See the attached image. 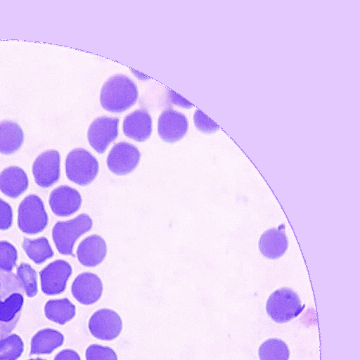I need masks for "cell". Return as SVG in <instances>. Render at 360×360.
I'll list each match as a JSON object with an SVG mask.
<instances>
[{
  "instance_id": "6da1fadb",
  "label": "cell",
  "mask_w": 360,
  "mask_h": 360,
  "mask_svg": "<svg viewBox=\"0 0 360 360\" xmlns=\"http://www.w3.org/2000/svg\"><path fill=\"white\" fill-rule=\"evenodd\" d=\"M136 84L127 76L117 74L103 84L100 101L103 108L112 112H122L131 107L138 98Z\"/></svg>"
},
{
  "instance_id": "7a4b0ae2",
  "label": "cell",
  "mask_w": 360,
  "mask_h": 360,
  "mask_svg": "<svg viewBox=\"0 0 360 360\" xmlns=\"http://www.w3.org/2000/svg\"><path fill=\"white\" fill-rule=\"evenodd\" d=\"M92 226L91 218L84 213L71 220L58 221L52 229V238L58 252L74 257L75 242L80 236L89 232Z\"/></svg>"
},
{
  "instance_id": "3957f363",
  "label": "cell",
  "mask_w": 360,
  "mask_h": 360,
  "mask_svg": "<svg viewBox=\"0 0 360 360\" xmlns=\"http://www.w3.org/2000/svg\"><path fill=\"white\" fill-rule=\"evenodd\" d=\"M99 164L96 158L84 148L72 150L65 160V173L68 179L79 185L86 186L96 178Z\"/></svg>"
},
{
  "instance_id": "277c9868",
  "label": "cell",
  "mask_w": 360,
  "mask_h": 360,
  "mask_svg": "<svg viewBox=\"0 0 360 360\" xmlns=\"http://www.w3.org/2000/svg\"><path fill=\"white\" fill-rule=\"evenodd\" d=\"M304 307L298 295L289 288H282L274 291L266 304L267 314L278 323L288 322L297 317Z\"/></svg>"
},
{
  "instance_id": "5b68a950",
  "label": "cell",
  "mask_w": 360,
  "mask_h": 360,
  "mask_svg": "<svg viewBox=\"0 0 360 360\" xmlns=\"http://www.w3.org/2000/svg\"><path fill=\"white\" fill-rule=\"evenodd\" d=\"M48 221V214L39 196L30 195L22 200L18 210V226L22 232L37 234L46 229Z\"/></svg>"
},
{
  "instance_id": "8992f818",
  "label": "cell",
  "mask_w": 360,
  "mask_h": 360,
  "mask_svg": "<svg viewBox=\"0 0 360 360\" xmlns=\"http://www.w3.org/2000/svg\"><path fill=\"white\" fill-rule=\"evenodd\" d=\"M121 316L115 311L103 308L91 314L88 321V328L95 338L111 341L117 338L122 331Z\"/></svg>"
},
{
  "instance_id": "52a82bcc",
  "label": "cell",
  "mask_w": 360,
  "mask_h": 360,
  "mask_svg": "<svg viewBox=\"0 0 360 360\" xmlns=\"http://www.w3.org/2000/svg\"><path fill=\"white\" fill-rule=\"evenodd\" d=\"M141 158L139 150L127 142L115 143L107 158V166L116 175H126L138 166Z\"/></svg>"
},
{
  "instance_id": "ba28073f",
  "label": "cell",
  "mask_w": 360,
  "mask_h": 360,
  "mask_svg": "<svg viewBox=\"0 0 360 360\" xmlns=\"http://www.w3.org/2000/svg\"><path fill=\"white\" fill-rule=\"evenodd\" d=\"M71 265L63 259L49 264L40 272L41 289L47 295H56L63 292L71 276Z\"/></svg>"
},
{
  "instance_id": "9c48e42d",
  "label": "cell",
  "mask_w": 360,
  "mask_h": 360,
  "mask_svg": "<svg viewBox=\"0 0 360 360\" xmlns=\"http://www.w3.org/2000/svg\"><path fill=\"white\" fill-rule=\"evenodd\" d=\"M117 117L101 116L90 124L87 138L90 146L98 153H103L118 136Z\"/></svg>"
},
{
  "instance_id": "30bf717a",
  "label": "cell",
  "mask_w": 360,
  "mask_h": 360,
  "mask_svg": "<svg viewBox=\"0 0 360 360\" xmlns=\"http://www.w3.org/2000/svg\"><path fill=\"white\" fill-rule=\"evenodd\" d=\"M60 153L57 150H46L38 155L32 165L36 184L41 188L55 184L60 176Z\"/></svg>"
},
{
  "instance_id": "8fae6325",
  "label": "cell",
  "mask_w": 360,
  "mask_h": 360,
  "mask_svg": "<svg viewBox=\"0 0 360 360\" xmlns=\"http://www.w3.org/2000/svg\"><path fill=\"white\" fill-rule=\"evenodd\" d=\"M103 285L100 277L91 272L79 274L71 285V293L74 298L83 305H91L101 297Z\"/></svg>"
},
{
  "instance_id": "7c38bea8",
  "label": "cell",
  "mask_w": 360,
  "mask_h": 360,
  "mask_svg": "<svg viewBox=\"0 0 360 360\" xmlns=\"http://www.w3.org/2000/svg\"><path fill=\"white\" fill-rule=\"evenodd\" d=\"M188 128L186 116L172 108L162 111L158 117V131L164 141L173 143L180 140L186 134Z\"/></svg>"
},
{
  "instance_id": "4fadbf2b",
  "label": "cell",
  "mask_w": 360,
  "mask_h": 360,
  "mask_svg": "<svg viewBox=\"0 0 360 360\" xmlns=\"http://www.w3.org/2000/svg\"><path fill=\"white\" fill-rule=\"evenodd\" d=\"M82 196L78 191L60 186L50 193L49 203L53 213L58 217H69L77 212L82 205Z\"/></svg>"
},
{
  "instance_id": "5bb4252c",
  "label": "cell",
  "mask_w": 360,
  "mask_h": 360,
  "mask_svg": "<svg viewBox=\"0 0 360 360\" xmlns=\"http://www.w3.org/2000/svg\"><path fill=\"white\" fill-rule=\"evenodd\" d=\"M107 250L105 240L99 235L93 234L80 242L77 249V257L82 265L95 267L105 259Z\"/></svg>"
},
{
  "instance_id": "9a60e30c",
  "label": "cell",
  "mask_w": 360,
  "mask_h": 360,
  "mask_svg": "<svg viewBox=\"0 0 360 360\" xmlns=\"http://www.w3.org/2000/svg\"><path fill=\"white\" fill-rule=\"evenodd\" d=\"M122 129L127 136L137 141H144L151 134L152 118L146 110H136L124 117Z\"/></svg>"
},
{
  "instance_id": "2e32d148",
  "label": "cell",
  "mask_w": 360,
  "mask_h": 360,
  "mask_svg": "<svg viewBox=\"0 0 360 360\" xmlns=\"http://www.w3.org/2000/svg\"><path fill=\"white\" fill-rule=\"evenodd\" d=\"M288 240L285 233V226L280 225L265 231L259 240V248L266 257L275 259L281 257L286 252Z\"/></svg>"
},
{
  "instance_id": "e0dca14e",
  "label": "cell",
  "mask_w": 360,
  "mask_h": 360,
  "mask_svg": "<svg viewBox=\"0 0 360 360\" xmlns=\"http://www.w3.org/2000/svg\"><path fill=\"white\" fill-rule=\"evenodd\" d=\"M28 178L25 171L11 166L0 173V191L11 198H17L28 188Z\"/></svg>"
},
{
  "instance_id": "ac0fdd59",
  "label": "cell",
  "mask_w": 360,
  "mask_h": 360,
  "mask_svg": "<svg viewBox=\"0 0 360 360\" xmlns=\"http://www.w3.org/2000/svg\"><path fill=\"white\" fill-rule=\"evenodd\" d=\"M64 339V335L58 330H40L31 339L30 355L51 354L63 345Z\"/></svg>"
},
{
  "instance_id": "d6986e66",
  "label": "cell",
  "mask_w": 360,
  "mask_h": 360,
  "mask_svg": "<svg viewBox=\"0 0 360 360\" xmlns=\"http://www.w3.org/2000/svg\"><path fill=\"white\" fill-rule=\"evenodd\" d=\"M24 141L20 126L11 120L0 122V153L11 155L16 152Z\"/></svg>"
},
{
  "instance_id": "ffe728a7",
  "label": "cell",
  "mask_w": 360,
  "mask_h": 360,
  "mask_svg": "<svg viewBox=\"0 0 360 360\" xmlns=\"http://www.w3.org/2000/svg\"><path fill=\"white\" fill-rule=\"evenodd\" d=\"M44 314L49 320L64 325L75 316L76 307L67 298L50 300L44 306Z\"/></svg>"
},
{
  "instance_id": "44dd1931",
  "label": "cell",
  "mask_w": 360,
  "mask_h": 360,
  "mask_svg": "<svg viewBox=\"0 0 360 360\" xmlns=\"http://www.w3.org/2000/svg\"><path fill=\"white\" fill-rule=\"evenodd\" d=\"M22 247L27 257L37 264H41L53 256V251L45 237L33 240L25 238Z\"/></svg>"
},
{
  "instance_id": "7402d4cb",
  "label": "cell",
  "mask_w": 360,
  "mask_h": 360,
  "mask_svg": "<svg viewBox=\"0 0 360 360\" xmlns=\"http://www.w3.org/2000/svg\"><path fill=\"white\" fill-rule=\"evenodd\" d=\"M258 354L260 360H288L290 350L283 340L271 338L260 345Z\"/></svg>"
},
{
  "instance_id": "603a6c76",
  "label": "cell",
  "mask_w": 360,
  "mask_h": 360,
  "mask_svg": "<svg viewBox=\"0 0 360 360\" xmlns=\"http://www.w3.org/2000/svg\"><path fill=\"white\" fill-rule=\"evenodd\" d=\"M18 283L29 297H34L38 292L37 274L36 271L27 263H21L16 271Z\"/></svg>"
},
{
  "instance_id": "cb8c5ba5",
  "label": "cell",
  "mask_w": 360,
  "mask_h": 360,
  "mask_svg": "<svg viewBox=\"0 0 360 360\" xmlns=\"http://www.w3.org/2000/svg\"><path fill=\"white\" fill-rule=\"evenodd\" d=\"M23 351L24 342L16 334L0 340V360H17Z\"/></svg>"
},
{
  "instance_id": "d4e9b609",
  "label": "cell",
  "mask_w": 360,
  "mask_h": 360,
  "mask_svg": "<svg viewBox=\"0 0 360 360\" xmlns=\"http://www.w3.org/2000/svg\"><path fill=\"white\" fill-rule=\"evenodd\" d=\"M23 302V296L18 292L10 295L4 302L0 299V321H11L20 311Z\"/></svg>"
},
{
  "instance_id": "484cf974",
  "label": "cell",
  "mask_w": 360,
  "mask_h": 360,
  "mask_svg": "<svg viewBox=\"0 0 360 360\" xmlns=\"http://www.w3.org/2000/svg\"><path fill=\"white\" fill-rule=\"evenodd\" d=\"M18 252L15 248L7 241H0V271L9 273L16 266Z\"/></svg>"
},
{
  "instance_id": "4316f807",
  "label": "cell",
  "mask_w": 360,
  "mask_h": 360,
  "mask_svg": "<svg viewBox=\"0 0 360 360\" xmlns=\"http://www.w3.org/2000/svg\"><path fill=\"white\" fill-rule=\"evenodd\" d=\"M86 360H118L115 351L108 347L91 344L85 351Z\"/></svg>"
},
{
  "instance_id": "83f0119b",
  "label": "cell",
  "mask_w": 360,
  "mask_h": 360,
  "mask_svg": "<svg viewBox=\"0 0 360 360\" xmlns=\"http://www.w3.org/2000/svg\"><path fill=\"white\" fill-rule=\"evenodd\" d=\"M195 127L205 133H212L219 128V127L201 110L197 109L193 115Z\"/></svg>"
},
{
  "instance_id": "f1b7e54d",
  "label": "cell",
  "mask_w": 360,
  "mask_h": 360,
  "mask_svg": "<svg viewBox=\"0 0 360 360\" xmlns=\"http://www.w3.org/2000/svg\"><path fill=\"white\" fill-rule=\"evenodd\" d=\"M13 223V210L11 205L0 198V230L8 229Z\"/></svg>"
},
{
  "instance_id": "f546056e",
  "label": "cell",
  "mask_w": 360,
  "mask_h": 360,
  "mask_svg": "<svg viewBox=\"0 0 360 360\" xmlns=\"http://www.w3.org/2000/svg\"><path fill=\"white\" fill-rule=\"evenodd\" d=\"M169 101L175 105H179L183 108H192L193 105L189 103L186 99L180 96L173 91L169 89L167 91Z\"/></svg>"
},
{
  "instance_id": "4dcf8cb0",
  "label": "cell",
  "mask_w": 360,
  "mask_h": 360,
  "mask_svg": "<svg viewBox=\"0 0 360 360\" xmlns=\"http://www.w3.org/2000/svg\"><path fill=\"white\" fill-rule=\"evenodd\" d=\"M53 360H82L79 354L72 349H65L59 352L54 357Z\"/></svg>"
},
{
  "instance_id": "1f68e13d",
  "label": "cell",
  "mask_w": 360,
  "mask_h": 360,
  "mask_svg": "<svg viewBox=\"0 0 360 360\" xmlns=\"http://www.w3.org/2000/svg\"><path fill=\"white\" fill-rule=\"evenodd\" d=\"M29 360H46V359H41V358H36V359H29Z\"/></svg>"
},
{
  "instance_id": "d6a6232c",
  "label": "cell",
  "mask_w": 360,
  "mask_h": 360,
  "mask_svg": "<svg viewBox=\"0 0 360 360\" xmlns=\"http://www.w3.org/2000/svg\"><path fill=\"white\" fill-rule=\"evenodd\" d=\"M0 288H1V284H0Z\"/></svg>"
}]
</instances>
